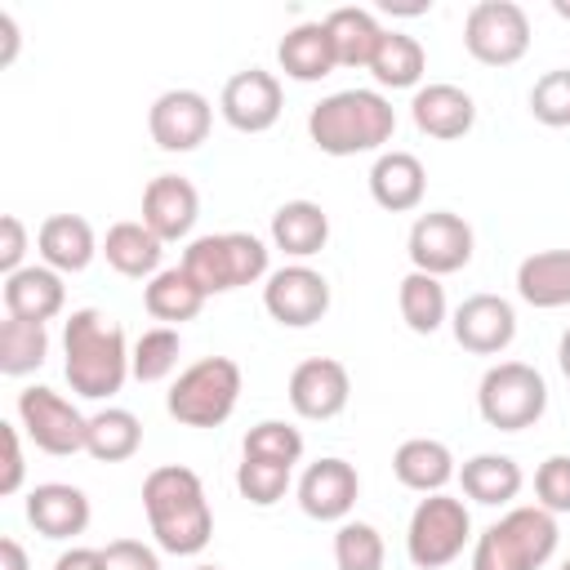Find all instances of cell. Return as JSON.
Listing matches in <instances>:
<instances>
[{
    "instance_id": "83f0119b",
    "label": "cell",
    "mask_w": 570,
    "mask_h": 570,
    "mask_svg": "<svg viewBox=\"0 0 570 570\" xmlns=\"http://www.w3.org/2000/svg\"><path fill=\"white\" fill-rule=\"evenodd\" d=\"M102 254H107V263H111L120 276L142 281V276H156V272H160L165 240H160L142 218H138V223H116V227H107Z\"/></svg>"
},
{
    "instance_id": "5b68a950",
    "label": "cell",
    "mask_w": 570,
    "mask_h": 570,
    "mask_svg": "<svg viewBox=\"0 0 570 570\" xmlns=\"http://www.w3.org/2000/svg\"><path fill=\"white\" fill-rule=\"evenodd\" d=\"M236 401H240V365L232 356H200L174 379L165 410L183 428H218L232 419Z\"/></svg>"
},
{
    "instance_id": "1f68e13d",
    "label": "cell",
    "mask_w": 570,
    "mask_h": 570,
    "mask_svg": "<svg viewBox=\"0 0 570 570\" xmlns=\"http://www.w3.org/2000/svg\"><path fill=\"white\" fill-rule=\"evenodd\" d=\"M142 445V423L134 410H120V405H107L89 419V436H85V450L98 459V463H125L134 459Z\"/></svg>"
},
{
    "instance_id": "9a60e30c",
    "label": "cell",
    "mask_w": 570,
    "mask_h": 570,
    "mask_svg": "<svg viewBox=\"0 0 570 570\" xmlns=\"http://www.w3.org/2000/svg\"><path fill=\"white\" fill-rule=\"evenodd\" d=\"M347 396H352V379H347V365L334 356H307L289 374V405L298 419L325 423L347 410Z\"/></svg>"
},
{
    "instance_id": "f907efd6",
    "label": "cell",
    "mask_w": 570,
    "mask_h": 570,
    "mask_svg": "<svg viewBox=\"0 0 570 570\" xmlns=\"http://www.w3.org/2000/svg\"><path fill=\"white\" fill-rule=\"evenodd\" d=\"M191 570H223V566H191Z\"/></svg>"
},
{
    "instance_id": "484cf974",
    "label": "cell",
    "mask_w": 570,
    "mask_h": 570,
    "mask_svg": "<svg viewBox=\"0 0 570 570\" xmlns=\"http://www.w3.org/2000/svg\"><path fill=\"white\" fill-rule=\"evenodd\" d=\"M330 240V214L316 200H285L272 214V245L289 258H312Z\"/></svg>"
},
{
    "instance_id": "816d5d0a",
    "label": "cell",
    "mask_w": 570,
    "mask_h": 570,
    "mask_svg": "<svg viewBox=\"0 0 570 570\" xmlns=\"http://www.w3.org/2000/svg\"><path fill=\"white\" fill-rule=\"evenodd\" d=\"M561 570H570V557H566V561H561Z\"/></svg>"
},
{
    "instance_id": "836d02e7",
    "label": "cell",
    "mask_w": 570,
    "mask_h": 570,
    "mask_svg": "<svg viewBox=\"0 0 570 570\" xmlns=\"http://www.w3.org/2000/svg\"><path fill=\"white\" fill-rule=\"evenodd\" d=\"M396 303H401V321L414 334H436L450 316L445 285H441V276H428V272H410L396 289Z\"/></svg>"
},
{
    "instance_id": "d4e9b609",
    "label": "cell",
    "mask_w": 570,
    "mask_h": 570,
    "mask_svg": "<svg viewBox=\"0 0 570 570\" xmlns=\"http://www.w3.org/2000/svg\"><path fill=\"white\" fill-rule=\"evenodd\" d=\"M392 472L405 490L414 494H441L454 476V454L445 441H432V436H410L396 445L392 454Z\"/></svg>"
},
{
    "instance_id": "7c38bea8",
    "label": "cell",
    "mask_w": 570,
    "mask_h": 570,
    "mask_svg": "<svg viewBox=\"0 0 570 570\" xmlns=\"http://www.w3.org/2000/svg\"><path fill=\"white\" fill-rule=\"evenodd\" d=\"M405 249H410L414 272L450 276V272L468 267V258H472V227L450 209H432V214L414 218Z\"/></svg>"
},
{
    "instance_id": "6da1fadb",
    "label": "cell",
    "mask_w": 570,
    "mask_h": 570,
    "mask_svg": "<svg viewBox=\"0 0 570 570\" xmlns=\"http://www.w3.org/2000/svg\"><path fill=\"white\" fill-rule=\"evenodd\" d=\"M142 512H147V525H151L160 552L196 557L214 539V512H209L205 485L183 463H165V468L147 472V481H142Z\"/></svg>"
},
{
    "instance_id": "ee69618b",
    "label": "cell",
    "mask_w": 570,
    "mask_h": 570,
    "mask_svg": "<svg viewBox=\"0 0 570 570\" xmlns=\"http://www.w3.org/2000/svg\"><path fill=\"white\" fill-rule=\"evenodd\" d=\"M0 436H4V472H0V494H13L22 485V441H18V428L13 423H0Z\"/></svg>"
},
{
    "instance_id": "74e56055",
    "label": "cell",
    "mask_w": 570,
    "mask_h": 570,
    "mask_svg": "<svg viewBox=\"0 0 570 570\" xmlns=\"http://www.w3.org/2000/svg\"><path fill=\"white\" fill-rule=\"evenodd\" d=\"M289 472H294V468H285V463L245 454L240 468H236V490H240L254 508H272V503L285 499V490H289Z\"/></svg>"
},
{
    "instance_id": "c3c4849f",
    "label": "cell",
    "mask_w": 570,
    "mask_h": 570,
    "mask_svg": "<svg viewBox=\"0 0 570 570\" xmlns=\"http://www.w3.org/2000/svg\"><path fill=\"white\" fill-rule=\"evenodd\" d=\"M557 365H561V374L570 379V330H566L561 343H557Z\"/></svg>"
},
{
    "instance_id": "f546056e",
    "label": "cell",
    "mask_w": 570,
    "mask_h": 570,
    "mask_svg": "<svg viewBox=\"0 0 570 570\" xmlns=\"http://www.w3.org/2000/svg\"><path fill=\"white\" fill-rule=\"evenodd\" d=\"M459 481H463V494L472 503H485V508H499V503H512L521 494V468L517 459L508 454H472L463 468H459Z\"/></svg>"
},
{
    "instance_id": "60d3db41",
    "label": "cell",
    "mask_w": 570,
    "mask_h": 570,
    "mask_svg": "<svg viewBox=\"0 0 570 570\" xmlns=\"http://www.w3.org/2000/svg\"><path fill=\"white\" fill-rule=\"evenodd\" d=\"M534 494H539V508H548L552 517L557 512H570V454H548L539 463Z\"/></svg>"
},
{
    "instance_id": "e575fe53",
    "label": "cell",
    "mask_w": 570,
    "mask_h": 570,
    "mask_svg": "<svg viewBox=\"0 0 570 570\" xmlns=\"http://www.w3.org/2000/svg\"><path fill=\"white\" fill-rule=\"evenodd\" d=\"M45 356H49V330L40 321L4 316V325H0V374L22 379V374L40 370Z\"/></svg>"
},
{
    "instance_id": "7bdbcfd3",
    "label": "cell",
    "mask_w": 570,
    "mask_h": 570,
    "mask_svg": "<svg viewBox=\"0 0 570 570\" xmlns=\"http://www.w3.org/2000/svg\"><path fill=\"white\" fill-rule=\"evenodd\" d=\"M22 254H27V227L18 214H4L0 218V272H18L22 267Z\"/></svg>"
},
{
    "instance_id": "f35d334b",
    "label": "cell",
    "mask_w": 570,
    "mask_h": 570,
    "mask_svg": "<svg viewBox=\"0 0 570 570\" xmlns=\"http://www.w3.org/2000/svg\"><path fill=\"white\" fill-rule=\"evenodd\" d=\"M245 454L294 468V463L303 459V432L289 428V423H281V419H263V423H254V428L245 432Z\"/></svg>"
},
{
    "instance_id": "f6af8a7d",
    "label": "cell",
    "mask_w": 570,
    "mask_h": 570,
    "mask_svg": "<svg viewBox=\"0 0 570 570\" xmlns=\"http://www.w3.org/2000/svg\"><path fill=\"white\" fill-rule=\"evenodd\" d=\"M53 570H102V548H67Z\"/></svg>"
},
{
    "instance_id": "7dc6e473",
    "label": "cell",
    "mask_w": 570,
    "mask_h": 570,
    "mask_svg": "<svg viewBox=\"0 0 570 570\" xmlns=\"http://www.w3.org/2000/svg\"><path fill=\"white\" fill-rule=\"evenodd\" d=\"M0 36H4V53H0V67H9L13 62V53H18V27H13V18L0 9Z\"/></svg>"
},
{
    "instance_id": "ba28073f",
    "label": "cell",
    "mask_w": 570,
    "mask_h": 570,
    "mask_svg": "<svg viewBox=\"0 0 570 570\" xmlns=\"http://www.w3.org/2000/svg\"><path fill=\"white\" fill-rule=\"evenodd\" d=\"M472 534V517L463 508V499L454 494H423L419 508L410 512V530H405V552L419 570H441L450 566L463 543Z\"/></svg>"
},
{
    "instance_id": "ffe728a7",
    "label": "cell",
    "mask_w": 570,
    "mask_h": 570,
    "mask_svg": "<svg viewBox=\"0 0 570 570\" xmlns=\"http://www.w3.org/2000/svg\"><path fill=\"white\" fill-rule=\"evenodd\" d=\"M423 191H428V169L414 151H379V160L370 165V196L379 209L410 214L419 209Z\"/></svg>"
},
{
    "instance_id": "8d00e7d4",
    "label": "cell",
    "mask_w": 570,
    "mask_h": 570,
    "mask_svg": "<svg viewBox=\"0 0 570 570\" xmlns=\"http://www.w3.org/2000/svg\"><path fill=\"white\" fill-rule=\"evenodd\" d=\"M334 561L338 570H383L387 561L383 534L370 521H343L334 534Z\"/></svg>"
},
{
    "instance_id": "e0dca14e",
    "label": "cell",
    "mask_w": 570,
    "mask_h": 570,
    "mask_svg": "<svg viewBox=\"0 0 570 570\" xmlns=\"http://www.w3.org/2000/svg\"><path fill=\"white\" fill-rule=\"evenodd\" d=\"M361 494V476L347 459H316L307 463V472L298 476V508L312 521H343L356 508Z\"/></svg>"
},
{
    "instance_id": "603a6c76",
    "label": "cell",
    "mask_w": 570,
    "mask_h": 570,
    "mask_svg": "<svg viewBox=\"0 0 570 570\" xmlns=\"http://www.w3.org/2000/svg\"><path fill=\"white\" fill-rule=\"evenodd\" d=\"M276 62H281V71H285L289 80H298V85L325 80V76L338 67L325 22H298V27H289V31L281 36V45H276Z\"/></svg>"
},
{
    "instance_id": "681fc988",
    "label": "cell",
    "mask_w": 570,
    "mask_h": 570,
    "mask_svg": "<svg viewBox=\"0 0 570 570\" xmlns=\"http://www.w3.org/2000/svg\"><path fill=\"white\" fill-rule=\"evenodd\" d=\"M552 13H557V18H566V22H570V0H552Z\"/></svg>"
},
{
    "instance_id": "7402d4cb",
    "label": "cell",
    "mask_w": 570,
    "mask_h": 570,
    "mask_svg": "<svg viewBox=\"0 0 570 570\" xmlns=\"http://www.w3.org/2000/svg\"><path fill=\"white\" fill-rule=\"evenodd\" d=\"M4 312L9 316H22V321H53L67 303V285H62V272L36 263V267H18L4 276Z\"/></svg>"
},
{
    "instance_id": "2e32d148",
    "label": "cell",
    "mask_w": 570,
    "mask_h": 570,
    "mask_svg": "<svg viewBox=\"0 0 570 570\" xmlns=\"http://www.w3.org/2000/svg\"><path fill=\"white\" fill-rule=\"evenodd\" d=\"M450 330H454V343L463 352H472V356H499L517 338V312L499 294H472V298H463L454 307Z\"/></svg>"
},
{
    "instance_id": "5bb4252c",
    "label": "cell",
    "mask_w": 570,
    "mask_h": 570,
    "mask_svg": "<svg viewBox=\"0 0 570 570\" xmlns=\"http://www.w3.org/2000/svg\"><path fill=\"white\" fill-rule=\"evenodd\" d=\"M281 107H285V94H281V80L263 67H245L236 71L227 85H223V98H218V111L232 129L240 134H263L281 120Z\"/></svg>"
},
{
    "instance_id": "30bf717a",
    "label": "cell",
    "mask_w": 570,
    "mask_h": 570,
    "mask_svg": "<svg viewBox=\"0 0 570 570\" xmlns=\"http://www.w3.org/2000/svg\"><path fill=\"white\" fill-rule=\"evenodd\" d=\"M18 419H22V432L36 441V450H45L53 459L85 450L89 419L67 396H58L53 387H22L18 392Z\"/></svg>"
},
{
    "instance_id": "52a82bcc",
    "label": "cell",
    "mask_w": 570,
    "mask_h": 570,
    "mask_svg": "<svg viewBox=\"0 0 570 570\" xmlns=\"http://www.w3.org/2000/svg\"><path fill=\"white\" fill-rule=\"evenodd\" d=\"M476 410L490 428L499 432H521V428H534L548 410V383L534 365L525 361H499L481 374V387H476Z\"/></svg>"
},
{
    "instance_id": "277c9868",
    "label": "cell",
    "mask_w": 570,
    "mask_h": 570,
    "mask_svg": "<svg viewBox=\"0 0 570 570\" xmlns=\"http://www.w3.org/2000/svg\"><path fill=\"white\" fill-rule=\"evenodd\" d=\"M557 517L539 503L512 508L494 525L481 530L472 548V570H539L557 552Z\"/></svg>"
},
{
    "instance_id": "d590c367",
    "label": "cell",
    "mask_w": 570,
    "mask_h": 570,
    "mask_svg": "<svg viewBox=\"0 0 570 570\" xmlns=\"http://www.w3.org/2000/svg\"><path fill=\"white\" fill-rule=\"evenodd\" d=\"M178 356H183V338H178V330H169V325L142 330L138 343L129 347V374H134L138 383H160V379L174 374Z\"/></svg>"
},
{
    "instance_id": "d6986e66",
    "label": "cell",
    "mask_w": 570,
    "mask_h": 570,
    "mask_svg": "<svg viewBox=\"0 0 570 570\" xmlns=\"http://www.w3.org/2000/svg\"><path fill=\"white\" fill-rule=\"evenodd\" d=\"M410 116H414L419 134H428V138H445V142H450V138H463V134L476 125V102H472L468 89L436 80V85L414 89Z\"/></svg>"
},
{
    "instance_id": "7a4b0ae2",
    "label": "cell",
    "mask_w": 570,
    "mask_h": 570,
    "mask_svg": "<svg viewBox=\"0 0 570 570\" xmlns=\"http://www.w3.org/2000/svg\"><path fill=\"white\" fill-rule=\"evenodd\" d=\"M62 356H67L62 361L67 383L85 401H107L129 379L125 330L107 312H98V307H80V312L67 316V325H62Z\"/></svg>"
},
{
    "instance_id": "4dcf8cb0",
    "label": "cell",
    "mask_w": 570,
    "mask_h": 570,
    "mask_svg": "<svg viewBox=\"0 0 570 570\" xmlns=\"http://www.w3.org/2000/svg\"><path fill=\"white\" fill-rule=\"evenodd\" d=\"M205 298H209V294H205L183 267H160V272L147 281V289H142V307H147L156 321H169V325H183V321L200 316Z\"/></svg>"
},
{
    "instance_id": "4fadbf2b",
    "label": "cell",
    "mask_w": 570,
    "mask_h": 570,
    "mask_svg": "<svg viewBox=\"0 0 570 570\" xmlns=\"http://www.w3.org/2000/svg\"><path fill=\"white\" fill-rule=\"evenodd\" d=\"M209 125L214 107L196 89H165L147 111V129L160 151H196L209 138Z\"/></svg>"
},
{
    "instance_id": "4316f807",
    "label": "cell",
    "mask_w": 570,
    "mask_h": 570,
    "mask_svg": "<svg viewBox=\"0 0 570 570\" xmlns=\"http://www.w3.org/2000/svg\"><path fill=\"white\" fill-rule=\"evenodd\" d=\"M517 294L530 307H566L570 303V249H539L517 267Z\"/></svg>"
},
{
    "instance_id": "3957f363",
    "label": "cell",
    "mask_w": 570,
    "mask_h": 570,
    "mask_svg": "<svg viewBox=\"0 0 570 570\" xmlns=\"http://www.w3.org/2000/svg\"><path fill=\"white\" fill-rule=\"evenodd\" d=\"M307 134L325 156H361L392 142L396 111L379 89H338L307 111Z\"/></svg>"
},
{
    "instance_id": "8992f818",
    "label": "cell",
    "mask_w": 570,
    "mask_h": 570,
    "mask_svg": "<svg viewBox=\"0 0 570 570\" xmlns=\"http://www.w3.org/2000/svg\"><path fill=\"white\" fill-rule=\"evenodd\" d=\"M183 272L205 294H227V289H240V285H254L267 276V245L249 232L196 236L183 249Z\"/></svg>"
},
{
    "instance_id": "cb8c5ba5",
    "label": "cell",
    "mask_w": 570,
    "mask_h": 570,
    "mask_svg": "<svg viewBox=\"0 0 570 570\" xmlns=\"http://www.w3.org/2000/svg\"><path fill=\"white\" fill-rule=\"evenodd\" d=\"M36 249L53 272H85L98 254V240L80 214H49L36 232Z\"/></svg>"
},
{
    "instance_id": "8fae6325",
    "label": "cell",
    "mask_w": 570,
    "mask_h": 570,
    "mask_svg": "<svg viewBox=\"0 0 570 570\" xmlns=\"http://www.w3.org/2000/svg\"><path fill=\"white\" fill-rule=\"evenodd\" d=\"M263 307L276 325L285 330H307L330 312V281L307 267V263H289L281 272L267 276L263 285Z\"/></svg>"
},
{
    "instance_id": "44dd1931",
    "label": "cell",
    "mask_w": 570,
    "mask_h": 570,
    "mask_svg": "<svg viewBox=\"0 0 570 570\" xmlns=\"http://www.w3.org/2000/svg\"><path fill=\"white\" fill-rule=\"evenodd\" d=\"M27 521L45 539H76L89 525V499L67 481H45L27 494Z\"/></svg>"
},
{
    "instance_id": "bcb514c9",
    "label": "cell",
    "mask_w": 570,
    "mask_h": 570,
    "mask_svg": "<svg viewBox=\"0 0 570 570\" xmlns=\"http://www.w3.org/2000/svg\"><path fill=\"white\" fill-rule=\"evenodd\" d=\"M0 570H31V561H27L18 539H0Z\"/></svg>"
},
{
    "instance_id": "b9f144b4",
    "label": "cell",
    "mask_w": 570,
    "mask_h": 570,
    "mask_svg": "<svg viewBox=\"0 0 570 570\" xmlns=\"http://www.w3.org/2000/svg\"><path fill=\"white\" fill-rule=\"evenodd\" d=\"M102 570H160V557L142 539H111L102 548Z\"/></svg>"
},
{
    "instance_id": "ab89813d",
    "label": "cell",
    "mask_w": 570,
    "mask_h": 570,
    "mask_svg": "<svg viewBox=\"0 0 570 570\" xmlns=\"http://www.w3.org/2000/svg\"><path fill=\"white\" fill-rule=\"evenodd\" d=\"M530 116L548 129H566L570 125V67L543 71L530 89Z\"/></svg>"
},
{
    "instance_id": "ac0fdd59",
    "label": "cell",
    "mask_w": 570,
    "mask_h": 570,
    "mask_svg": "<svg viewBox=\"0 0 570 570\" xmlns=\"http://www.w3.org/2000/svg\"><path fill=\"white\" fill-rule=\"evenodd\" d=\"M196 214H200V196L183 174H156L142 187V223L160 240H183L196 227Z\"/></svg>"
},
{
    "instance_id": "f1b7e54d",
    "label": "cell",
    "mask_w": 570,
    "mask_h": 570,
    "mask_svg": "<svg viewBox=\"0 0 570 570\" xmlns=\"http://www.w3.org/2000/svg\"><path fill=\"white\" fill-rule=\"evenodd\" d=\"M325 31H330V45H334V58L338 67H365L370 71V58L383 40V27L370 9H356V4H343L325 18Z\"/></svg>"
},
{
    "instance_id": "9c48e42d",
    "label": "cell",
    "mask_w": 570,
    "mask_h": 570,
    "mask_svg": "<svg viewBox=\"0 0 570 570\" xmlns=\"http://www.w3.org/2000/svg\"><path fill=\"white\" fill-rule=\"evenodd\" d=\"M463 45L481 67H512L530 49V18L517 0H476L463 22Z\"/></svg>"
},
{
    "instance_id": "d6a6232c",
    "label": "cell",
    "mask_w": 570,
    "mask_h": 570,
    "mask_svg": "<svg viewBox=\"0 0 570 570\" xmlns=\"http://www.w3.org/2000/svg\"><path fill=\"white\" fill-rule=\"evenodd\" d=\"M423 45L405 31H383L374 58H370V76L383 85V89H414L423 80Z\"/></svg>"
}]
</instances>
